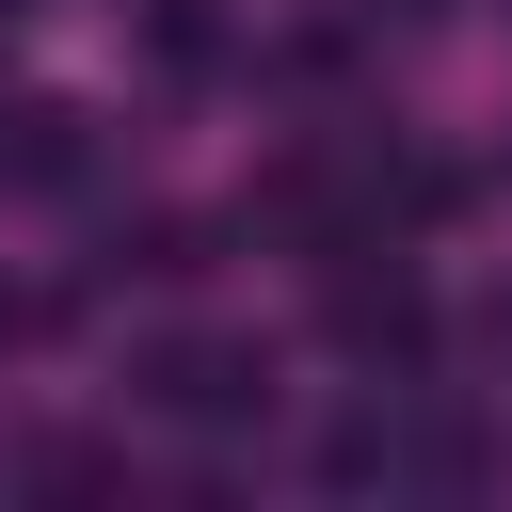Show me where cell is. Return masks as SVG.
Listing matches in <instances>:
<instances>
[{
    "instance_id": "6da1fadb",
    "label": "cell",
    "mask_w": 512,
    "mask_h": 512,
    "mask_svg": "<svg viewBox=\"0 0 512 512\" xmlns=\"http://www.w3.org/2000/svg\"><path fill=\"white\" fill-rule=\"evenodd\" d=\"M144 400H160V416H256V400H272V368H256V352H224V336H176V352H144Z\"/></svg>"
}]
</instances>
